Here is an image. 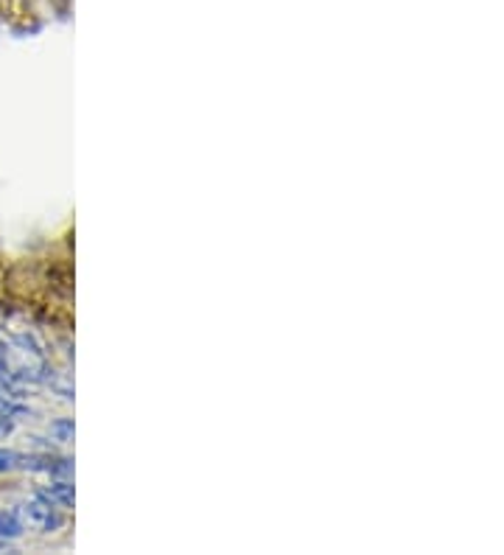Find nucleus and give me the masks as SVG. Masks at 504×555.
I'll return each instance as SVG.
<instances>
[{"mask_svg": "<svg viewBox=\"0 0 504 555\" xmlns=\"http://www.w3.org/2000/svg\"><path fill=\"white\" fill-rule=\"evenodd\" d=\"M62 508H56V505H51L48 500H42L40 494H34L31 500L23 502L21 508H17V514H21L23 525L31 530H37V533H54V530L62 528Z\"/></svg>", "mask_w": 504, "mask_h": 555, "instance_id": "obj_1", "label": "nucleus"}, {"mask_svg": "<svg viewBox=\"0 0 504 555\" xmlns=\"http://www.w3.org/2000/svg\"><path fill=\"white\" fill-rule=\"evenodd\" d=\"M37 494L51 502V505H56V508H74V486L65 480H54L51 486L40 488Z\"/></svg>", "mask_w": 504, "mask_h": 555, "instance_id": "obj_2", "label": "nucleus"}, {"mask_svg": "<svg viewBox=\"0 0 504 555\" xmlns=\"http://www.w3.org/2000/svg\"><path fill=\"white\" fill-rule=\"evenodd\" d=\"M26 533L21 514L17 511H0V539H17Z\"/></svg>", "mask_w": 504, "mask_h": 555, "instance_id": "obj_3", "label": "nucleus"}, {"mask_svg": "<svg viewBox=\"0 0 504 555\" xmlns=\"http://www.w3.org/2000/svg\"><path fill=\"white\" fill-rule=\"evenodd\" d=\"M26 454L14 452V449H0V475H9V472H21Z\"/></svg>", "mask_w": 504, "mask_h": 555, "instance_id": "obj_4", "label": "nucleus"}, {"mask_svg": "<svg viewBox=\"0 0 504 555\" xmlns=\"http://www.w3.org/2000/svg\"><path fill=\"white\" fill-rule=\"evenodd\" d=\"M51 435H54L60 443H67V440H74V421L70 418H60L51 424Z\"/></svg>", "mask_w": 504, "mask_h": 555, "instance_id": "obj_5", "label": "nucleus"}, {"mask_svg": "<svg viewBox=\"0 0 504 555\" xmlns=\"http://www.w3.org/2000/svg\"><path fill=\"white\" fill-rule=\"evenodd\" d=\"M0 359H9V346L3 337H0Z\"/></svg>", "mask_w": 504, "mask_h": 555, "instance_id": "obj_6", "label": "nucleus"}]
</instances>
